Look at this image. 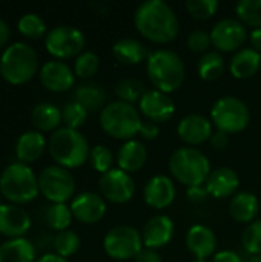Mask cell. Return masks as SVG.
Segmentation results:
<instances>
[{
    "label": "cell",
    "instance_id": "cell-14",
    "mask_svg": "<svg viewBox=\"0 0 261 262\" xmlns=\"http://www.w3.org/2000/svg\"><path fill=\"white\" fill-rule=\"evenodd\" d=\"M138 111L152 123H166L172 118L175 112V103L169 94L160 92L157 89H149L145 92L138 103Z\"/></svg>",
    "mask_w": 261,
    "mask_h": 262
},
{
    "label": "cell",
    "instance_id": "cell-12",
    "mask_svg": "<svg viewBox=\"0 0 261 262\" xmlns=\"http://www.w3.org/2000/svg\"><path fill=\"white\" fill-rule=\"evenodd\" d=\"M98 189L103 200L115 204H125L132 200L135 193V184L129 173L122 169H111L109 172L100 175Z\"/></svg>",
    "mask_w": 261,
    "mask_h": 262
},
{
    "label": "cell",
    "instance_id": "cell-23",
    "mask_svg": "<svg viewBox=\"0 0 261 262\" xmlns=\"http://www.w3.org/2000/svg\"><path fill=\"white\" fill-rule=\"evenodd\" d=\"M148 160V149L146 146L138 140H129L126 141L117 154V164L118 169H122L126 173L138 172Z\"/></svg>",
    "mask_w": 261,
    "mask_h": 262
},
{
    "label": "cell",
    "instance_id": "cell-43",
    "mask_svg": "<svg viewBox=\"0 0 261 262\" xmlns=\"http://www.w3.org/2000/svg\"><path fill=\"white\" fill-rule=\"evenodd\" d=\"M145 140H148V141H152V140H155L157 137H158V134H160V127H158V124L157 123H152V121H143L142 123V126H140V132H138Z\"/></svg>",
    "mask_w": 261,
    "mask_h": 262
},
{
    "label": "cell",
    "instance_id": "cell-35",
    "mask_svg": "<svg viewBox=\"0 0 261 262\" xmlns=\"http://www.w3.org/2000/svg\"><path fill=\"white\" fill-rule=\"evenodd\" d=\"M17 28H18L22 35H25L28 38H34V40L43 37V34L46 32V23L37 14L22 15L18 23H17Z\"/></svg>",
    "mask_w": 261,
    "mask_h": 262
},
{
    "label": "cell",
    "instance_id": "cell-36",
    "mask_svg": "<svg viewBox=\"0 0 261 262\" xmlns=\"http://www.w3.org/2000/svg\"><path fill=\"white\" fill-rule=\"evenodd\" d=\"M242 244L245 250L251 256H260L261 255V220H255L254 223L248 224L243 235H242Z\"/></svg>",
    "mask_w": 261,
    "mask_h": 262
},
{
    "label": "cell",
    "instance_id": "cell-10",
    "mask_svg": "<svg viewBox=\"0 0 261 262\" xmlns=\"http://www.w3.org/2000/svg\"><path fill=\"white\" fill-rule=\"evenodd\" d=\"M38 189L52 204H65L75 193V180L60 166H49L38 175Z\"/></svg>",
    "mask_w": 261,
    "mask_h": 262
},
{
    "label": "cell",
    "instance_id": "cell-52",
    "mask_svg": "<svg viewBox=\"0 0 261 262\" xmlns=\"http://www.w3.org/2000/svg\"><path fill=\"white\" fill-rule=\"evenodd\" d=\"M192 262H208V261H206V259H194Z\"/></svg>",
    "mask_w": 261,
    "mask_h": 262
},
{
    "label": "cell",
    "instance_id": "cell-22",
    "mask_svg": "<svg viewBox=\"0 0 261 262\" xmlns=\"http://www.w3.org/2000/svg\"><path fill=\"white\" fill-rule=\"evenodd\" d=\"M240 178L237 172L231 167H218L211 172L205 187L212 198L222 200L228 196H234L238 190Z\"/></svg>",
    "mask_w": 261,
    "mask_h": 262
},
{
    "label": "cell",
    "instance_id": "cell-34",
    "mask_svg": "<svg viewBox=\"0 0 261 262\" xmlns=\"http://www.w3.org/2000/svg\"><path fill=\"white\" fill-rule=\"evenodd\" d=\"M45 218L51 229L57 232H65L71 226L72 212H71V207H68L66 204H51L46 209Z\"/></svg>",
    "mask_w": 261,
    "mask_h": 262
},
{
    "label": "cell",
    "instance_id": "cell-17",
    "mask_svg": "<svg viewBox=\"0 0 261 262\" xmlns=\"http://www.w3.org/2000/svg\"><path fill=\"white\" fill-rule=\"evenodd\" d=\"M175 193L177 190H175L174 181L166 175L152 177L145 184V189H143L145 203L155 210L169 207L175 200Z\"/></svg>",
    "mask_w": 261,
    "mask_h": 262
},
{
    "label": "cell",
    "instance_id": "cell-8",
    "mask_svg": "<svg viewBox=\"0 0 261 262\" xmlns=\"http://www.w3.org/2000/svg\"><path fill=\"white\" fill-rule=\"evenodd\" d=\"M211 120L217 130L231 134L243 132L251 120V112L248 104L237 97H222L218 98L211 111Z\"/></svg>",
    "mask_w": 261,
    "mask_h": 262
},
{
    "label": "cell",
    "instance_id": "cell-7",
    "mask_svg": "<svg viewBox=\"0 0 261 262\" xmlns=\"http://www.w3.org/2000/svg\"><path fill=\"white\" fill-rule=\"evenodd\" d=\"M38 178L23 163H12L0 175V193L11 203L26 204L37 198Z\"/></svg>",
    "mask_w": 261,
    "mask_h": 262
},
{
    "label": "cell",
    "instance_id": "cell-41",
    "mask_svg": "<svg viewBox=\"0 0 261 262\" xmlns=\"http://www.w3.org/2000/svg\"><path fill=\"white\" fill-rule=\"evenodd\" d=\"M89 163H91L92 169L100 172L102 175L109 172L112 169V164H114L112 150L106 146H102V144L92 147L91 154H89Z\"/></svg>",
    "mask_w": 261,
    "mask_h": 262
},
{
    "label": "cell",
    "instance_id": "cell-26",
    "mask_svg": "<svg viewBox=\"0 0 261 262\" xmlns=\"http://www.w3.org/2000/svg\"><path fill=\"white\" fill-rule=\"evenodd\" d=\"M46 147V140L38 130H28L17 140L15 144V155L20 163L28 164L37 161Z\"/></svg>",
    "mask_w": 261,
    "mask_h": 262
},
{
    "label": "cell",
    "instance_id": "cell-49",
    "mask_svg": "<svg viewBox=\"0 0 261 262\" xmlns=\"http://www.w3.org/2000/svg\"><path fill=\"white\" fill-rule=\"evenodd\" d=\"M8 40H9V26L3 18H0V48H3L8 43Z\"/></svg>",
    "mask_w": 261,
    "mask_h": 262
},
{
    "label": "cell",
    "instance_id": "cell-21",
    "mask_svg": "<svg viewBox=\"0 0 261 262\" xmlns=\"http://www.w3.org/2000/svg\"><path fill=\"white\" fill-rule=\"evenodd\" d=\"M186 247L195 259H206L217 249V236L211 227L195 224L186 233Z\"/></svg>",
    "mask_w": 261,
    "mask_h": 262
},
{
    "label": "cell",
    "instance_id": "cell-27",
    "mask_svg": "<svg viewBox=\"0 0 261 262\" xmlns=\"http://www.w3.org/2000/svg\"><path fill=\"white\" fill-rule=\"evenodd\" d=\"M114 57L122 64H138L149 57V52L145 45L135 38H120L112 46Z\"/></svg>",
    "mask_w": 261,
    "mask_h": 262
},
{
    "label": "cell",
    "instance_id": "cell-25",
    "mask_svg": "<svg viewBox=\"0 0 261 262\" xmlns=\"http://www.w3.org/2000/svg\"><path fill=\"white\" fill-rule=\"evenodd\" d=\"M261 68V54L252 48H242L234 54L229 63L232 77L238 80H248L254 77Z\"/></svg>",
    "mask_w": 261,
    "mask_h": 262
},
{
    "label": "cell",
    "instance_id": "cell-32",
    "mask_svg": "<svg viewBox=\"0 0 261 262\" xmlns=\"http://www.w3.org/2000/svg\"><path fill=\"white\" fill-rule=\"evenodd\" d=\"M235 12L243 25L261 29V0H240L235 5Z\"/></svg>",
    "mask_w": 261,
    "mask_h": 262
},
{
    "label": "cell",
    "instance_id": "cell-33",
    "mask_svg": "<svg viewBox=\"0 0 261 262\" xmlns=\"http://www.w3.org/2000/svg\"><path fill=\"white\" fill-rule=\"evenodd\" d=\"M145 92H146L145 83L135 78H123L115 86V94L120 98V101H125L129 104L140 103Z\"/></svg>",
    "mask_w": 261,
    "mask_h": 262
},
{
    "label": "cell",
    "instance_id": "cell-19",
    "mask_svg": "<svg viewBox=\"0 0 261 262\" xmlns=\"http://www.w3.org/2000/svg\"><path fill=\"white\" fill-rule=\"evenodd\" d=\"M42 84L52 92H66L74 84V72L63 61H48L40 69Z\"/></svg>",
    "mask_w": 261,
    "mask_h": 262
},
{
    "label": "cell",
    "instance_id": "cell-31",
    "mask_svg": "<svg viewBox=\"0 0 261 262\" xmlns=\"http://www.w3.org/2000/svg\"><path fill=\"white\" fill-rule=\"evenodd\" d=\"M197 72L205 81H215L225 74V58L218 51L203 54L197 64Z\"/></svg>",
    "mask_w": 261,
    "mask_h": 262
},
{
    "label": "cell",
    "instance_id": "cell-6",
    "mask_svg": "<svg viewBox=\"0 0 261 262\" xmlns=\"http://www.w3.org/2000/svg\"><path fill=\"white\" fill-rule=\"evenodd\" d=\"M37 52L26 43L17 41L8 46L0 58V74L11 84H25L37 74Z\"/></svg>",
    "mask_w": 261,
    "mask_h": 262
},
{
    "label": "cell",
    "instance_id": "cell-9",
    "mask_svg": "<svg viewBox=\"0 0 261 262\" xmlns=\"http://www.w3.org/2000/svg\"><path fill=\"white\" fill-rule=\"evenodd\" d=\"M106 255L115 261H126L135 258L143 250L142 233L131 226L112 227L103 239Z\"/></svg>",
    "mask_w": 261,
    "mask_h": 262
},
{
    "label": "cell",
    "instance_id": "cell-20",
    "mask_svg": "<svg viewBox=\"0 0 261 262\" xmlns=\"http://www.w3.org/2000/svg\"><path fill=\"white\" fill-rule=\"evenodd\" d=\"M31 229L29 215L14 204L0 206V235L9 238H23V235Z\"/></svg>",
    "mask_w": 261,
    "mask_h": 262
},
{
    "label": "cell",
    "instance_id": "cell-2",
    "mask_svg": "<svg viewBox=\"0 0 261 262\" xmlns=\"http://www.w3.org/2000/svg\"><path fill=\"white\" fill-rule=\"evenodd\" d=\"M146 74L157 91L171 94L185 83L186 68L177 52L158 49L149 52V57L146 58Z\"/></svg>",
    "mask_w": 261,
    "mask_h": 262
},
{
    "label": "cell",
    "instance_id": "cell-29",
    "mask_svg": "<svg viewBox=\"0 0 261 262\" xmlns=\"http://www.w3.org/2000/svg\"><path fill=\"white\" fill-rule=\"evenodd\" d=\"M31 121L42 132L54 130L62 123V111L51 103H40L32 109Z\"/></svg>",
    "mask_w": 261,
    "mask_h": 262
},
{
    "label": "cell",
    "instance_id": "cell-39",
    "mask_svg": "<svg viewBox=\"0 0 261 262\" xmlns=\"http://www.w3.org/2000/svg\"><path fill=\"white\" fill-rule=\"evenodd\" d=\"M86 118H88V111L77 101L68 103L62 111V121L65 123V127H69V129L77 130L78 127L85 124Z\"/></svg>",
    "mask_w": 261,
    "mask_h": 262
},
{
    "label": "cell",
    "instance_id": "cell-47",
    "mask_svg": "<svg viewBox=\"0 0 261 262\" xmlns=\"http://www.w3.org/2000/svg\"><path fill=\"white\" fill-rule=\"evenodd\" d=\"M134 259L135 262H162V258L157 253V250H151V249H143Z\"/></svg>",
    "mask_w": 261,
    "mask_h": 262
},
{
    "label": "cell",
    "instance_id": "cell-4",
    "mask_svg": "<svg viewBox=\"0 0 261 262\" xmlns=\"http://www.w3.org/2000/svg\"><path fill=\"white\" fill-rule=\"evenodd\" d=\"M169 172L180 184L197 187L206 184L211 175L208 157L195 147H178L169 158Z\"/></svg>",
    "mask_w": 261,
    "mask_h": 262
},
{
    "label": "cell",
    "instance_id": "cell-37",
    "mask_svg": "<svg viewBox=\"0 0 261 262\" xmlns=\"http://www.w3.org/2000/svg\"><path fill=\"white\" fill-rule=\"evenodd\" d=\"M54 249L57 255H60L62 258H69L80 249V238L75 232L71 230L58 232V235L54 239Z\"/></svg>",
    "mask_w": 261,
    "mask_h": 262
},
{
    "label": "cell",
    "instance_id": "cell-53",
    "mask_svg": "<svg viewBox=\"0 0 261 262\" xmlns=\"http://www.w3.org/2000/svg\"><path fill=\"white\" fill-rule=\"evenodd\" d=\"M0 206H2V204H0Z\"/></svg>",
    "mask_w": 261,
    "mask_h": 262
},
{
    "label": "cell",
    "instance_id": "cell-5",
    "mask_svg": "<svg viewBox=\"0 0 261 262\" xmlns=\"http://www.w3.org/2000/svg\"><path fill=\"white\" fill-rule=\"evenodd\" d=\"M143 120L134 104L125 101H112L100 112V126L114 140H134L140 132Z\"/></svg>",
    "mask_w": 261,
    "mask_h": 262
},
{
    "label": "cell",
    "instance_id": "cell-3",
    "mask_svg": "<svg viewBox=\"0 0 261 262\" xmlns=\"http://www.w3.org/2000/svg\"><path fill=\"white\" fill-rule=\"evenodd\" d=\"M48 149L57 166L65 169H77L83 166L91 154L85 135L69 127L57 129L48 141Z\"/></svg>",
    "mask_w": 261,
    "mask_h": 262
},
{
    "label": "cell",
    "instance_id": "cell-45",
    "mask_svg": "<svg viewBox=\"0 0 261 262\" xmlns=\"http://www.w3.org/2000/svg\"><path fill=\"white\" fill-rule=\"evenodd\" d=\"M209 196L208 190L205 186H197V187H188V198L192 203H202Z\"/></svg>",
    "mask_w": 261,
    "mask_h": 262
},
{
    "label": "cell",
    "instance_id": "cell-46",
    "mask_svg": "<svg viewBox=\"0 0 261 262\" xmlns=\"http://www.w3.org/2000/svg\"><path fill=\"white\" fill-rule=\"evenodd\" d=\"M212 262H243V259L234 250H222L214 255Z\"/></svg>",
    "mask_w": 261,
    "mask_h": 262
},
{
    "label": "cell",
    "instance_id": "cell-50",
    "mask_svg": "<svg viewBox=\"0 0 261 262\" xmlns=\"http://www.w3.org/2000/svg\"><path fill=\"white\" fill-rule=\"evenodd\" d=\"M35 262H68L66 261V258H62L60 255H57V253H46V255H43L42 258H38Z\"/></svg>",
    "mask_w": 261,
    "mask_h": 262
},
{
    "label": "cell",
    "instance_id": "cell-1",
    "mask_svg": "<svg viewBox=\"0 0 261 262\" xmlns=\"http://www.w3.org/2000/svg\"><path fill=\"white\" fill-rule=\"evenodd\" d=\"M134 25L146 40L157 45L174 41L180 29L174 9L163 0L140 3L134 14Z\"/></svg>",
    "mask_w": 261,
    "mask_h": 262
},
{
    "label": "cell",
    "instance_id": "cell-30",
    "mask_svg": "<svg viewBox=\"0 0 261 262\" xmlns=\"http://www.w3.org/2000/svg\"><path fill=\"white\" fill-rule=\"evenodd\" d=\"M74 101L82 104L88 112L89 111H100L105 107L106 94L100 86H97L94 83H83L75 89Z\"/></svg>",
    "mask_w": 261,
    "mask_h": 262
},
{
    "label": "cell",
    "instance_id": "cell-51",
    "mask_svg": "<svg viewBox=\"0 0 261 262\" xmlns=\"http://www.w3.org/2000/svg\"><path fill=\"white\" fill-rule=\"evenodd\" d=\"M248 262H261V255L260 256H251V259Z\"/></svg>",
    "mask_w": 261,
    "mask_h": 262
},
{
    "label": "cell",
    "instance_id": "cell-11",
    "mask_svg": "<svg viewBox=\"0 0 261 262\" xmlns=\"http://www.w3.org/2000/svg\"><path fill=\"white\" fill-rule=\"evenodd\" d=\"M45 46L55 58H71L82 54L85 48V35L77 28L60 25L46 34Z\"/></svg>",
    "mask_w": 261,
    "mask_h": 262
},
{
    "label": "cell",
    "instance_id": "cell-13",
    "mask_svg": "<svg viewBox=\"0 0 261 262\" xmlns=\"http://www.w3.org/2000/svg\"><path fill=\"white\" fill-rule=\"evenodd\" d=\"M246 37L248 32L245 25L235 18H223L215 23L211 31V43L218 52L240 51Z\"/></svg>",
    "mask_w": 261,
    "mask_h": 262
},
{
    "label": "cell",
    "instance_id": "cell-16",
    "mask_svg": "<svg viewBox=\"0 0 261 262\" xmlns=\"http://www.w3.org/2000/svg\"><path fill=\"white\" fill-rule=\"evenodd\" d=\"M72 216L83 224H95L106 213V203L103 196L94 192H83L71 203Z\"/></svg>",
    "mask_w": 261,
    "mask_h": 262
},
{
    "label": "cell",
    "instance_id": "cell-38",
    "mask_svg": "<svg viewBox=\"0 0 261 262\" xmlns=\"http://www.w3.org/2000/svg\"><path fill=\"white\" fill-rule=\"evenodd\" d=\"M98 66H100L98 55L91 51H85L77 57L74 64V72L80 78H91L97 74Z\"/></svg>",
    "mask_w": 261,
    "mask_h": 262
},
{
    "label": "cell",
    "instance_id": "cell-42",
    "mask_svg": "<svg viewBox=\"0 0 261 262\" xmlns=\"http://www.w3.org/2000/svg\"><path fill=\"white\" fill-rule=\"evenodd\" d=\"M186 45L195 54H206L209 46L212 45L211 34H208L206 31H202V29H195L188 35Z\"/></svg>",
    "mask_w": 261,
    "mask_h": 262
},
{
    "label": "cell",
    "instance_id": "cell-44",
    "mask_svg": "<svg viewBox=\"0 0 261 262\" xmlns=\"http://www.w3.org/2000/svg\"><path fill=\"white\" fill-rule=\"evenodd\" d=\"M209 141H211V146H212L214 150L222 152V150H226V147L229 146V135L225 134V132L217 130V132L212 134V137H211Z\"/></svg>",
    "mask_w": 261,
    "mask_h": 262
},
{
    "label": "cell",
    "instance_id": "cell-48",
    "mask_svg": "<svg viewBox=\"0 0 261 262\" xmlns=\"http://www.w3.org/2000/svg\"><path fill=\"white\" fill-rule=\"evenodd\" d=\"M249 40L252 45V49L261 54V29H252L249 34Z\"/></svg>",
    "mask_w": 261,
    "mask_h": 262
},
{
    "label": "cell",
    "instance_id": "cell-28",
    "mask_svg": "<svg viewBox=\"0 0 261 262\" xmlns=\"http://www.w3.org/2000/svg\"><path fill=\"white\" fill-rule=\"evenodd\" d=\"M35 249L26 238H14L0 246V262H34Z\"/></svg>",
    "mask_w": 261,
    "mask_h": 262
},
{
    "label": "cell",
    "instance_id": "cell-18",
    "mask_svg": "<svg viewBox=\"0 0 261 262\" xmlns=\"http://www.w3.org/2000/svg\"><path fill=\"white\" fill-rule=\"evenodd\" d=\"M177 134L182 141L188 146H198L211 140L212 137V124L211 121L198 114H189L183 117L178 123Z\"/></svg>",
    "mask_w": 261,
    "mask_h": 262
},
{
    "label": "cell",
    "instance_id": "cell-24",
    "mask_svg": "<svg viewBox=\"0 0 261 262\" xmlns=\"http://www.w3.org/2000/svg\"><path fill=\"white\" fill-rule=\"evenodd\" d=\"M260 201L252 192L235 193L229 203V215L240 224H251L257 220Z\"/></svg>",
    "mask_w": 261,
    "mask_h": 262
},
{
    "label": "cell",
    "instance_id": "cell-40",
    "mask_svg": "<svg viewBox=\"0 0 261 262\" xmlns=\"http://www.w3.org/2000/svg\"><path fill=\"white\" fill-rule=\"evenodd\" d=\"M185 6L191 17L197 20H209L215 15L220 3L217 0H188Z\"/></svg>",
    "mask_w": 261,
    "mask_h": 262
},
{
    "label": "cell",
    "instance_id": "cell-15",
    "mask_svg": "<svg viewBox=\"0 0 261 262\" xmlns=\"http://www.w3.org/2000/svg\"><path fill=\"white\" fill-rule=\"evenodd\" d=\"M174 221L168 215H155L146 221L142 230V241L145 249L158 250L168 246L174 236Z\"/></svg>",
    "mask_w": 261,
    "mask_h": 262
}]
</instances>
